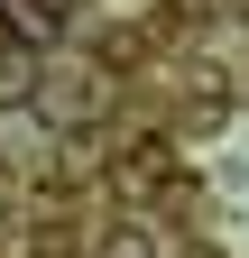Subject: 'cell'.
Here are the masks:
<instances>
[]
</instances>
